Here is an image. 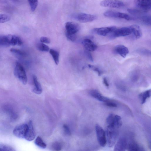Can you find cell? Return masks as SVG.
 Segmentation results:
<instances>
[{
	"label": "cell",
	"instance_id": "9a60e30c",
	"mask_svg": "<svg viewBox=\"0 0 151 151\" xmlns=\"http://www.w3.org/2000/svg\"><path fill=\"white\" fill-rule=\"evenodd\" d=\"M82 43L86 50L90 52L94 51L97 49V45L89 39H85Z\"/></svg>",
	"mask_w": 151,
	"mask_h": 151
},
{
	"label": "cell",
	"instance_id": "f35d334b",
	"mask_svg": "<svg viewBox=\"0 0 151 151\" xmlns=\"http://www.w3.org/2000/svg\"><path fill=\"white\" fill-rule=\"evenodd\" d=\"M103 82L104 85L107 87H108L109 86V84L108 83L107 79L104 77L103 78Z\"/></svg>",
	"mask_w": 151,
	"mask_h": 151
},
{
	"label": "cell",
	"instance_id": "3957f363",
	"mask_svg": "<svg viewBox=\"0 0 151 151\" xmlns=\"http://www.w3.org/2000/svg\"><path fill=\"white\" fill-rule=\"evenodd\" d=\"M15 76L23 84H27V79L25 70L21 63L18 61L15 63L14 70Z\"/></svg>",
	"mask_w": 151,
	"mask_h": 151
},
{
	"label": "cell",
	"instance_id": "f546056e",
	"mask_svg": "<svg viewBox=\"0 0 151 151\" xmlns=\"http://www.w3.org/2000/svg\"><path fill=\"white\" fill-rule=\"evenodd\" d=\"M10 17L8 15L5 14H0V23L6 22L10 20Z\"/></svg>",
	"mask_w": 151,
	"mask_h": 151
},
{
	"label": "cell",
	"instance_id": "d590c367",
	"mask_svg": "<svg viewBox=\"0 0 151 151\" xmlns=\"http://www.w3.org/2000/svg\"><path fill=\"white\" fill-rule=\"evenodd\" d=\"M40 41L42 43L49 44L50 42V41L49 38L45 37H41Z\"/></svg>",
	"mask_w": 151,
	"mask_h": 151
},
{
	"label": "cell",
	"instance_id": "8992f818",
	"mask_svg": "<svg viewBox=\"0 0 151 151\" xmlns=\"http://www.w3.org/2000/svg\"><path fill=\"white\" fill-rule=\"evenodd\" d=\"M65 34L76 35L80 29L79 25L77 23L72 22H67L65 25Z\"/></svg>",
	"mask_w": 151,
	"mask_h": 151
},
{
	"label": "cell",
	"instance_id": "52a82bcc",
	"mask_svg": "<svg viewBox=\"0 0 151 151\" xmlns=\"http://www.w3.org/2000/svg\"><path fill=\"white\" fill-rule=\"evenodd\" d=\"M100 5L103 7L119 8L123 7L124 4L122 1L119 0H105L101 1Z\"/></svg>",
	"mask_w": 151,
	"mask_h": 151
},
{
	"label": "cell",
	"instance_id": "484cf974",
	"mask_svg": "<svg viewBox=\"0 0 151 151\" xmlns=\"http://www.w3.org/2000/svg\"><path fill=\"white\" fill-rule=\"evenodd\" d=\"M35 143L37 146L42 148H45L47 146L46 144L39 136H38L36 138Z\"/></svg>",
	"mask_w": 151,
	"mask_h": 151
},
{
	"label": "cell",
	"instance_id": "8d00e7d4",
	"mask_svg": "<svg viewBox=\"0 0 151 151\" xmlns=\"http://www.w3.org/2000/svg\"><path fill=\"white\" fill-rule=\"evenodd\" d=\"M105 104L106 106L110 107H115L117 106V105L116 103L111 101L110 100L105 102Z\"/></svg>",
	"mask_w": 151,
	"mask_h": 151
},
{
	"label": "cell",
	"instance_id": "d6a6232c",
	"mask_svg": "<svg viewBox=\"0 0 151 151\" xmlns=\"http://www.w3.org/2000/svg\"><path fill=\"white\" fill-rule=\"evenodd\" d=\"M128 12L132 14L137 15L143 12L138 9L129 8L127 9Z\"/></svg>",
	"mask_w": 151,
	"mask_h": 151
},
{
	"label": "cell",
	"instance_id": "74e56055",
	"mask_svg": "<svg viewBox=\"0 0 151 151\" xmlns=\"http://www.w3.org/2000/svg\"><path fill=\"white\" fill-rule=\"evenodd\" d=\"M85 53L86 57L90 61H93V57L90 51L86 50L85 51Z\"/></svg>",
	"mask_w": 151,
	"mask_h": 151
},
{
	"label": "cell",
	"instance_id": "d6986e66",
	"mask_svg": "<svg viewBox=\"0 0 151 151\" xmlns=\"http://www.w3.org/2000/svg\"><path fill=\"white\" fill-rule=\"evenodd\" d=\"M134 37L138 39L142 36V33L140 27L138 25L134 24L130 26Z\"/></svg>",
	"mask_w": 151,
	"mask_h": 151
},
{
	"label": "cell",
	"instance_id": "9c48e42d",
	"mask_svg": "<svg viewBox=\"0 0 151 151\" xmlns=\"http://www.w3.org/2000/svg\"><path fill=\"white\" fill-rule=\"evenodd\" d=\"M111 33L112 37H123L130 35L132 33V31L130 27H124L118 29L116 28Z\"/></svg>",
	"mask_w": 151,
	"mask_h": 151
},
{
	"label": "cell",
	"instance_id": "6da1fadb",
	"mask_svg": "<svg viewBox=\"0 0 151 151\" xmlns=\"http://www.w3.org/2000/svg\"><path fill=\"white\" fill-rule=\"evenodd\" d=\"M23 42L19 36L8 35L0 36V46H20Z\"/></svg>",
	"mask_w": 151,
	"mask_h": 151
},
{
	"label": "cell",
	"instance_id": "7a4b0ae2",
	"mask_svg": "<svg viewBox=\"0 0 151 151\" xmlns=\"http://www.w3.org/2000/svg\"><path fill=\"white\" fill-rule=\"evenodd\" d=\"M118 128L113 125H108L105 132L106 142L109 147H112L117 138L119 131Z\"/></svg>",
	"mask_w": 151,
	"mask_h": 151
},
{
	"label": "cell",
	"instance_id": "e575fe53",
	"mask_svg": "<svg viewBox=\"0 0 151 151\" xmlns=\"http://www.w3.org/2000/svg\"><path fill=\"white\" fill-rule=\"evenodd\" d=\"M64 132L66 134L68 135H70L71 132L68 126L66 124H64L63 126Z\"/></svg>",
	"mask_w": 151,
	"mask_h": 151
},
{
	"label": "cell",
	"instance_id": "7402d4cb",
	"mask_svg": "<svg viewBox=\"0 0 151 151\" xmlns=\"http://www.w3.org/2000/svg\"><path fill=\"white\" fill-rule=\"evenodd\" d=\"M122 124V121L121 117L117 115H114L113 123L112 125L119 128Z\"/></svg>",
	"mask_w": 151,
	"mask_h": 151
},
{
	"label": "cell",
	"instance_id": "cb8c5ba5",
	"mask_svg": "<svg viewBox=\"0 0 151 151\" xmlns=\"http://www.w3.org/2000/svg\"><path fill=\"white\" fill-rule=\"evenodd\" d=\"M49 52L52 55L55 64L58 65L59 62V54L58 52L52 49L49 50Z\"/></svg>",
	"mask_w": 151,
	"mask_h": 151
},
{
	"label": "cell",
	"instance_id": "f1b7e54d",
	"mask_svg": "<svg viewBox=\"0 0 151 151\" xmlns=\"http://www.w3.org/2000/svg\"><path fill=\"white\" fill-rule=\"evenodd\" d=\"M15 150L12 147L2 144H0V151H14Z\"/></svg>",
	"mask_w": 151,
	"mask_h": 151
},
{
	"label": "cell",
	"instance_id": "ffe728a7",
	"mask_svg": "<svg viewBox=\"0 0 151 151\" xmlns=\"http://www.w3.org/2000/svg\"><path fill=\"white\" fill-rule=\"evenodd\" d=\"M128 150L133 151H143V148L141 147L138 144L134 142H131L127 145Z\"/></svg>",
	"mask_w": 151,
	"mask_h": 151
},
{
	"label": "cell",
	"instance_id": "836d02e7",
	"mask_svg": "<svg viewBox=\"0 0 151 151\" xmlns=\"http://www.w3.org/2000/svg\"><path fill=\"white\" fill-rule=\"evenodd\" d=\"M65 35L67 39L70 41L73 42L75 41L76 39V34L74 35H69L65 34Z\"/></svg>",
	"mask_w": 151,
	"mask_h": 151
},
{
	"label": "cell",
	"instance_id": "30bf717a",
	"mask_svg": "<svg viewBox=\"0 0 151 151\" xmlns=\"http://www.w3.org/2000/svg\"><path fill=\"white\" fill-rule=\"evenodd\" d=\"M27 128L28 125L26 124L18 125L14 129L13 134L19 138H24Z\"/></svg>",
	"mask_w": 151,
	"mask_h": 151
},
{
	"label": "cell",
	"instance_id": "4dcf8cb0",
	"mask_svg": "<svg viewBox=\"0 0 151 151\" xmlns=\"http://www.w3.org/2000/svg\"><path fill=\"white\" fill-rule=\"evenodd\" d=\"M52 147L55 150L60 151L62 149V145L60 142H56L52 144Z\"/></svg>",
	"mask_w": 151,
	"mask_h": 151
},
{
	"label": "cell",
	"instance_id": "5b68a950",
	"mask_svg": "<svg viewBox=\"0 0 151 151\" xmlns=\"http://www.w3.org/2000/svg\"><path fill=\"white\" fill-rule=\"evenodd\" d=\"M95 129L98 142L101 146L104 147L106 143L105 132L102 127L97 124L96 125Z\"/></svg>",
	"mask_w": 151,
	"mask_h": 151
},
{
	"label": "cell",
	"instance_id": "83f0119b",
	"mask_svg": "<svg viewBox=\"0 0 151 151\" xmlns=\"http://www.w3.org/2000/svg\"><path fill=\"white\" fill-rule=\"evenodd\" d=\"M32 12H34L36 9L38 4V0H28Z\"/></svg>",
	"mask_w": 151,
	"mask_h": 151
},
{
	"label": "cell",
	"instance_id": "4316f807",
	"mask_svg": "<svg viewBox=\"0 0 151 151\" xmlns=\"http://www.w3.org/2000/svg\"><path fill=\"white\" fill-rule=\"evenodd\" d=\"M37 49L43 52H48L49 50V47L43 43H40L37 45Z\"/></svg>",
	"mask_w": 151,
	"mask_h": 151
},
{
	"label": "cell",
	"instance_id": "277c9868",
	"mask_svg": "<svg viewBox=\"0 0 151 151\" xmlns=\"http://www.w3.org/2000/svg\"><path fill=\"white\" fill-rule=\"evenodd\" d=\"M104 14L107 17L123 19L128 21L132 20L134 19L133 17L127 14L113 11H106Z\"/></svg>",
	"mask_w": 151,
	"mask_h": 151
},
{
	"label": "cell",
	"instance_id": "44dd1931",
	"mask_svg": "<svg viewBox=\"0 0 151 151\" xmlns=\"http://www.w3.org/2000/svg\"><path fill=\"white\" fill-rule=\"evenodd\" d=\"M151 95V91L150 90H147L140 94L139 97L141 100V104H144L146 102L147 98L150 97Z\"/></svg>",
	"mask_w": 151,
	"mask_h": 151
},
{
	"label": "cell",
	"instance_id": "7c38bea8",
	"mask_svg": "<svg viewBox=\"0 0 151 151\" xmlns=\"http://www.w3.org/2000/svg\"><path fill=\"white\" fill-rule=\"evenodd\" d=\"M116 28L115 26L96 28L94 29L93 31L99 35L105 36L112 33Z\"/></svg>",
	"mask_w": 151,
	"mask_h": 151
},
{
	"label": "cell",
	"instance_id": "5bb4252c",
	"mask_svg": "<svg viewBox=\"0 0 151 151\" xmlns=\"http://www.w3.org/2000/svg\"><path fill=\"white\" fill-rule=\"evenodd\" d=\"M35 136V134L32 123L31 121H30L28 125V128L24 138L27 140L31 141L34 139Z\"/></svg>",
	"mask_w": 151,
	"mask_h": 151
},
{
	"label": "cell",
	"instance_id": "4fadbf2b",
	"mask_svg": "<svg viewBox=\"0 0 151 151\" xmlns=\"http://www.w3.org/2000/svg\"><path fill=\"white\" fill-rule=\"evenodd\" d=\"M127 142L124 137H121L118 140L114 148V151H124L127 147Z\"/></svg>",
	"mask_w": 151,
	"mask_h": 151
},
{
	"label": "cell",
	"instance_id": "603a6c76",
	"mask_svg": "<svg viewBox=\"0 0 151 151\" xmlns=\"http://www.w3.org/2000/svg\"><path fill=\"white\" fill-rule=\"evenodd\" d=\"M10 51L17 57L23 58L27 56V54L24 52L19 49L12 48L10 50Z\"/></svg>",
	"mask_w": 151,
	"mask_h": 151
},
{
	"label": "cell",
	"instance_id": "d4e9b609",
	"mask_svg": "<svg viewBox=\"0 0 151 151\" xmlns=\"http://www.w3.org/2000/svg\"><path fill=\"white\" fill-rule=\"evenodd\" d=\"M141 21L144 24L150 26L151 25V16L149 15H144L140 18Z\"/></svg>",
	"mask_w": 151,
	"mask_h": 151
},
{
	"label": "cell",
	"instance_id": "8fae6325",
	"mask_svg": "<svg viewBox=\"0 0 151 151\" xmlns=\"http://www.w3.org/2000/svg\"><path fill=\"white\" fill-rule=\"evenodd\" d=\"M77 20L81 22L86 23L91 22L95 20L96 16L95 15L81 13L76 15L74 17Z\"/></svg>",
	"mask_w": 151,
	"mask_h": 151
},
{
	"label": "cell",
	"instance_id": "e0dca14e",
	"mask_svg": "<svg viewBox=\"0 0 151 151\" xmlns=\"http://www.w3.org/2000/svg\"><path fill=\"white\" fill-rule=\"evenodd\" d=\"M115 52L123 58L126 57L129 52L128 48L122 45H118L115 48Z\"/></svg>",
	"mask_w": 151,
	"mask_h": 151
},
{
	"label": "cell",
	"instance_id": "1f68e13d",
	"mask_svg": "<svg viewBox=\"0 0 151 151\" xmlns=\"http://www.w3.org/2000/svg\"><path fill=\"white\" fill-rule=\"evenodd\" d=\"M88 66L90 69L97 73L99 76H100L102 74V71L98 68L90 64H88Z\"/></svg>",
	"mask_w": 151,
	"mask_h": 151
},
{
	"label": "cell",
	"instance_id": "ba28073f",
	"mask_svg": "<svg viewBox=\"0 0 151 151\" xmlns=\"http://www.w3.org/2000/svg\"><path fill=\"white\" fill-rule=\"evenodd\" d=\"M134 3L138 9L143 12L149 11L151 7V0H134Z\"/></svg>",
	"mask_w": 151,
	"mask_h": 151
},
{
	"label": "cell",
	"instance_id": "2e32d148",
	"mask_svg": "<svg viewBox=\"0 0 151 151\" xmlns=\"http://www.w3.org/2000/svg\"><path fill=\"white\" fill-rule=\"evenodd\" d=\"M90 95L93 97L101 101L106 102L109 99L107 97L103 96L98 91L92 90L90 91Z\"/></svg>",
	"mask_w": 151,
	"mask_h": 151
},
{
	"label": "cell",
	"instance_id": "ac0fdd59",
	"mask_svg": "<svg viewBox=\"0 0 151 151\" xmlns=\"http://www.w3.org/2000/svg\"><path fill=\"white\" fill-rule=\"evenodd\" d=\"M33 83L35 86L34 88L33 89V91L35 93L39 94H41L42 91L41 86L38 82L37 77L35 75L32 76Z\"/></svg>",
	"mask_w": 151,
	"mask_h": 151
}]
</instances>
